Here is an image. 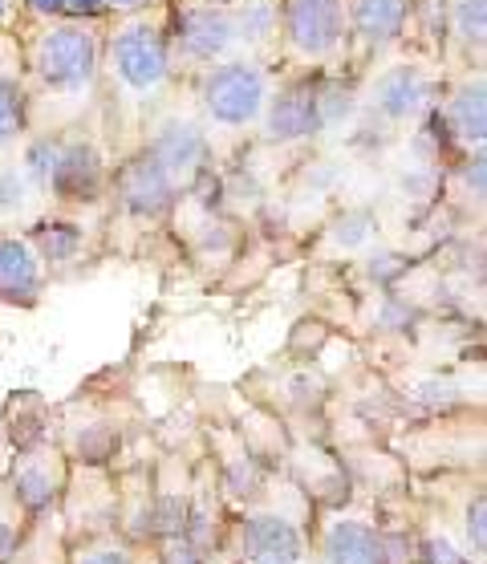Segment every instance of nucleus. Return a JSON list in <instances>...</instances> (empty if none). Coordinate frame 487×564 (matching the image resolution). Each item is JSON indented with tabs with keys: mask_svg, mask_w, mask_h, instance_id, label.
I'll return each mask as SVG.
<instances>
[{
	"mask_svg": "<svg viewBox=\"0 0 487 564\" xmlns=\"http://www.w3.org/2000/svg\"><path fill=\"white\" fill-rule=\"evenodd\" d=\"M102 82L115 102L139 106L142 115L163 102V94L175 86L167 4L110 17V25H102Z\"/></svg>",
	"mask_w": 487,
	"mask_h": 564,
	"instance_id": "1",
	"label": "nucleus"
},
{
	"mask_svg": "<svg viewBox=\"0 0 487 564\" xmlns=\"http://www.w3.org/2000/svg\"><path fill=\"white\" fill-rule=\"evenodd\" d=\"M102 90V21H45L25 45V94L37 102H94Z\"/></svg>",
	"mask_w": 487,
	"mask_h": 564,
	"instance_id": "2",
	"label": "nucleus"
},
{
	"mask_svg": "<svg viewBox=\"0 0 487 564\" xmlns=\"http://www.w3.org/2000/svg\"><path fill=\"white\" fill-rule=\"evenodd\" d=\"M289 77L342 74L349 69L346 0H277V53Z\"/></svg>",
	"mask_w": 487,
	"mask_h": 564,
	"instance_id": "3",
	"label": "nucleus"
},
{
	"mask_svg": "<svg viewBox=\"0 0 487 564\" xmlns=\"http://www.w3.org/2000/svg\"><path fill=\"white\" fill-rule=\"evenodd\" d=\"M192 86V102L195 115L216 134H252L269 106V94L277 86V74H272L269 62L260 57H228V62L212 65L204 74L187 77Z\"/></svg>",
	"mask_w": 487,
	"mask_h": 564,
	"instance_id": "4",
	"label": "nucleus"
},
{
	"mask_svg": "<svg viewBox=\"0 0 487 564\" xmlns=\"http://www.w3.org/2000/svg\"><path fill=\"white\" fill-rule=\"evenodd\" d=\"M167 37L175 77H195L212 65L240 57V41L231 25V4L204 0H167Z\"/></svg>",
	"mask_w": 487,
	"mask_h": 564,
	"instance_id": "5",
	"label": "nucleus"
},
{
	"mask_svg": "<svg viewBox=\"0 0 487 564\" xmlns=\"http://www.w3.org/2000/svg\"><path fill=\"white\" fill-rule=\"evenodd\" d=\"M439 90H443V77L431 65L419 57H398V62H382L366 77V90H358V110L390 130L419 127L435 110Z\"/></svg>",
	"mask_w": 487,
	"mask_h": 564,
	"instance_id": "6",
	"label": "nucleus"
},
{
	"mask_svg": "<svg viewBox=\"0 0 487 564\" xmlns=\"http://www.w3.org/2000/svg\"><path fill=\"white\" fill-rule=\"evenodd\" d=\"M142 142L139 151H147L159 163V167L167 171L171 180L180 183V192L195 187V183L212 175V163H216V139H212V130L199 122L195 110H159L142 122Z\"/></svg>",
	"mask_w": 487,
	"mask_h": 564,
	"instance_id": "7",
	"label": "nucleus"
},
{
	"mask_svg": "<svg viewBox=\"0 0 487 564\" xmlns=\"http://www.w3.org/2000/svg\"><path fill=\"white\" fill-rule=\"evenodd\" d=\"M431 127H439V139L455 147L459 154L484 151L487 142V69L472 65L443 82L439 102L431 110Z\"/></svg>",
	"mask_w": 487,
	"mask_h": 564,
	"instance_id": "8",
	"label": "nucleus"
},
{
	"mask_svg": "<svg viewBox=\"0 0 487 564\" xmlns=\"http://www.w3.org/2000/svg\"><path fill=\"white\" fill-rule=\"evenodd\" d=\"M349 13V69L366 74L374 62L394 53L411 37L414 0H346Z\"/></svg>",
	"mask_w": 487,
	"mask_h": 564,
	"instance_id": "9",
	"label": "nucleus"
},
{
	"mask_svg": "<svg viewBox=\"0 0 487 564\" xmlns=\"http://www.w3.org/2000/svg\"><path fill=\"white\" fill-rule=\"evenodd\" d=\"M317 82L313 74H296L277 82L269 94V106L257 122V134L264 147H301L321 134L317 110Z\"/></svg>",
	"mask_w": 487,
	"mask_h": 564,
	"instance_id": "10",
	"label": "nucleus"
},
{
	"mask_svg": "<svg viewBox=\"0 0 487 564\" xmlns=\"http://www.w3.org/2000/svg\"><path fill=\"white\" fill-rule=\"evenodd\" d=\"M110 187V167L98 142L86 134H53V159L45 195L62 204H94Z\"/></svg>",
	"mask_w": 487,
	"mask_h": 564,
	"instance_id": "11",
	"label": "nucleus"
},
{
	"mask_svg": "<svg viewBox=\"0 0 487 564\" xmlns=\"http://www.w3.org/2000/svg\"><path fill=\"white\" fill-rule=\"evenodd\" d=\"M115 195L130 216L154 219L175 207V199H180V183L171 180L167 171L159 167L147 151H134L127 163L115 171Z\"/></svg>",
	"mask_w": 487,
	"mask_h": 564,
	"instance_id": "12",
	"label": "nucleus"
},
{
	"mask_svg": "<svg viewBox=\"0 0 487 564\" xmlns=\"http://www.w3.org/2000/svg\"><path fill=\"white\" fill-rule=\"evenodd\" d=\"M45 269H41L37 248L21 240V236H4L0 231V301H37Z\"/></svg>",
	"mask_w": 487,
	"mask_h": 564,
	"instance_id": "13",
	"label": "nucleus"
},
{
	"mask_svg": "<svg viewBox=\"0 0 487 564\" xmlns=\"http://www.w3.org/2000/svg\"><path fill=\"white\" fill-rule=\"evenodd\" d=\"M487 50V0H447V37L443 57L459 53V69L484 65Z\"/></svg>",
	"mask_w": 487,
	"mask_h": 564,
	"instance_id": "14",
	"label": "nucleus"
},
{
	"mask_svg": "<svg viewBox=\"0 0 487 564\" xmlns=\"http://www.w3.org/2000/svg\"><path fill=\"white\" fill-rule=\"evenodd\" d=\"M231 25L240 41L244 57H260L272 65L277 53V0H236L231 4Z\"/></svg>",
	"mask_w": 487,
	"mask_h": 564,
	"instance_id": "15",
	"label": "nucleus"
},
{
	"mask_svg": "<svg viewBox=\"0 0 487 564\" xmlns=\"http://www.w3.org/2000/svg\"><path fill=\"white\" fill-rule=\"evenodd\" d=\"M248 556L252 564H296L301 561V532L281 516H257L248 524Z\"/></svg>",
	"mask_w": 487,
	"mask_h": 564,
	"instance_id": "16",
	"label": "nucleus"
},
{
	"mask_svg": "<svg viewBox=\"0 0 487 564\" xmlns=\"http://www.w3.org/2000/svg\"><path fill=\"white\" fill-rule=\"evenodd\" d=\"M45 195L33 180H29V171L21 167V159H17V147L13 151L0 154V219H25L33 216V207L41 204Z\"/></svg>",
	"mask_w": 487,
	"mask_h": 564,
	"instance_id": "17",
	"label": "nucleus"
},
{
	"mask_svg": "<svg viewBox=\"0 0 487 564\" xmlns=\"http://www.w3.org/2000/svg\"><path fill=\"white\" fill-rule=\"evenodd\" d=\"M29 134V94L25 82L0 69V154L21 147Z\"/></svg>",
	"mask_w": 487,
	"mask_h": 564,
	"instance_id": "18",
	"label": "nucleus"
},
{
	"mask_svg": "<svg viewBox=\"0 0 487 564\" xmlns=\"http://www.w3.org/2000/svg\"><path fill=\"white\" fill-rule=\"evenodd\" d=\"M329 564H378L382 552H378V540H374L370 528L361 524H337L329 532Z\"/></svg>",
	"mask_w": 487,
	"mask_h": 564,
	"instance_id": "19",
	"label": "nucleus"
},
{
	"mask_svg": "<svg viewBox=\"0 0 487 564\" xmlns=\"http://www.w3.org/2000/svg\"><path fill=\"white\" fill-rule=\"evenodd\" d=\"M29 245L37 248L41 260H69L74 248L82 245V231H77L74 224H50V228H41Z\"/></svg>",
	"mask_w": 487,
	"mask_h": 564,
	"instance_id": "20",
	"label": "nucleus"
},
{
	"mask_svg": "<svg viewBox=\"0 0 487 564\" xmlns=\"http://www.w3.org/2000/svg\"><path fill=\"white\" fill-rule=\"evenodd\" d=\"M17 491H21V500L29 508H41V503L53 496V484H50V471L41 467V463H25L21 475H17Z\"/></svg>",
	"mask_w": 487,
	"mask_h": 564,
	"instance_id": "21",
	"label": "nucleus"
},
{
	"mask_svg": "<svg viewBox=\"0 0 487 564\" xmlns=\"http://www.w3.org/2000/svg\"><path fill=\"white\" fill-rule=\"evenodd\" d=\"M366 236H370V216H366V212H349V216H342V224H337V240H342V245L358 248Z\"/></svg>",
	"mask_w": 487,
	"mask_h": 564,
	"instance_id": "22",
	"label": "nucleus"
},
{
	"mask_svg": "<svg viewBox=\"0 0 487 564\" xmlns=\"http://www.w3.org/2000/svg\"><path fill=\"white\" fill-rule=\"evenodd\" d=\"M62 17H69V21H106V0H62Z\"/></svg>",
	"mask_w": 487,
	"mask_h": 564,
	"instance_id": "23",
	"label": "nucleus"
},
{
	"mask_svg": "<svg viewBox=\"0 0 487 564\" xmlns=\"http://www.w3.org/2000/svg\"><path fill=\"white\" fill-rule=\"evenodd\" d=\"M17 4H21V13H25L29 21H37V25L62 21V0H17Z\"/></svg>",
	"mask_w": 487,
	"mask_h": 564,
	"instance_id": "24",
	"label": "nucleus"
},
{
	"mask_svg": "<svg viewBox=\"0 0 487 564\" xmlns=\"http://www.w3.org/2000/svg\"><path fill=\"white\" fill-rule=\"evenodd\" d=\"M154 4H167V0H106V17L142 13V9H154Z\"/></svg>",
	"mask_w": 487,
	"mask_h": 564,
	"instance_id": "25",
	"label": "nucleus"
},
{
	"mask_svg": "<svg viewBox=\"0 0 487 564\" xmlns=\"http://www.w3.org/2000/svg\"><path fill=\"white\" fill-rule=\"evenodd\" d=\"M484 512H487V503L475 500L472 503V520H467V528H472V536H475V549H484V544H487V536H484Z\"/></svg>",
	"mask_w": 487,
	"mask_h": 564,
	"instance_id": "26",
	"label": "nucleus"
},
{
	"mask_svg": "<svg viewBox=\"0 0 487 564\" xmlns=\"http://www.w3.org/2000/svg\"><path fill=\"white\" fill-rule=\"evenodd\" d=\"M431 561H435V564H459V556H455V549H451V544L435 540V544H431Z\"/></svg>",
	"mask_w": 487,
	"mask_h": 564,
	"instance_id": "27",
	"label": "nucleus"
},
{
	"mask_svg": "<svg viewBox=\"0 0 487 564\" xmlns=\"http://www.w3.org/2000/svg\"><path fill=\"white\" fill-rule=\"evenodd\" d=\"M82 564H127V556L118 549H106V552H94V556H86Z\"/></svg>",
	"mask_w": 487,
	"mask_h": 564,
	"instance_id": "28",
	"label": "nucleus"
},
{
	"mask_svg": "<svg viewBox=\"0 0 487 564\" xmlns=\"http://www.w3.org/2000/svg\"><path fill=\"white\" fill-rule=\"evenodd\" d=\"M167 564H195L192 549H183V544H171V549H167Z\"/></svg>",
	"mask_w": 487,
	"mask_h": 564,
	"instance_id": "29",
	"label": "nucleus"
},
{
	"mask_svg": "<svg viewBox=\"0 0 487 564\" xmlns=\"http://www.w3.org/2000/svg\"><path fill=\"white\" fill-rule=\"evenodd\" d=\"M9 13H13V0H0V29L9 25Z\"/></svg>",
	"mask_w": 487,
	"mask_h": 564,
	"instance_id": "30",
	"label": "nucleus"
},
{
	"mask_svg": "<svg viewBox=\"0 0 487 564\" xmlns=\"http://www.w3.org/2000/svg\"><path fill=\"white\" fill-rule=\"evenodd\" d=\"M204 4H236V0H204Z\"/></svg>",
	"mask_w": 487,
	"mask_h": 564,
	"instance_id": "31",
	"label": "nucleus"
}]
</instances>
